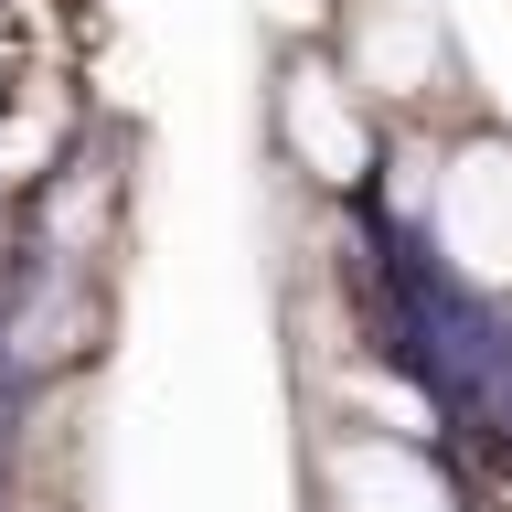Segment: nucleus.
<instances>
[{"label":"nucleus","instance_id":"f257e3e1","mask_svg":"<svg viewBox=\"0 0 512 512\" xmlns=\"http://www.w3.org/2000/svg\"><path fill=\"white\" fill-rule=\"evenodd\" d=\"M342 64H352V86H374V96H416L427 75H448V32L416 0H352Z\"/></svg>","mask_w":512,"mask_h":512}]
</instances>
